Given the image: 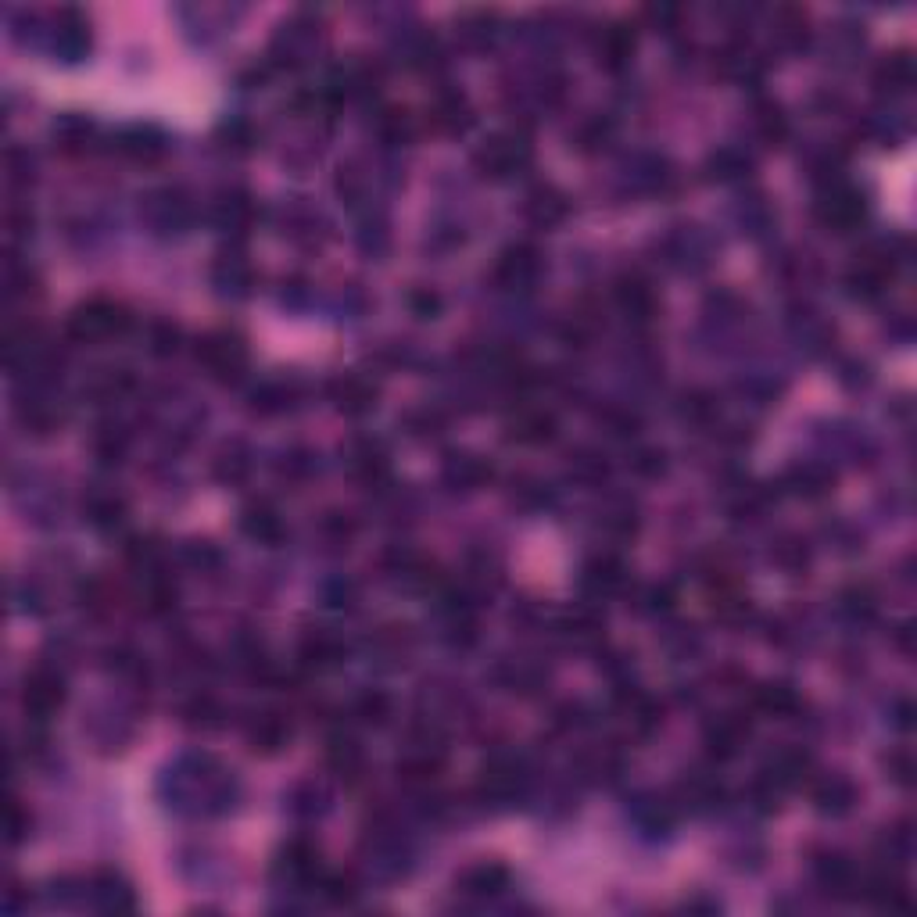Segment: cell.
<instances>
[{
	"mask_svg": "<svg viewBox=\"0 0 917 917\" xmlns=\"http://www.w3.org/2000/svg\"><path fill=\"white\" fill-rule=\"evenodd\" d=\"M538 269H541L538 251L527 248V244H516V248H509L506 255L498 258V276H502L506 283L534 280V276H538Z\"/></svg>",
	"mask_w": 917,
	"mask_h": 917,
	"instance_id": "obj_8",
	"label": "cell"
},
{
	"mask_svg": "<svg viewBox=\"0 0 917 917\" xmlns=\"http://www.w3.org/2000/svg\"><path fill=\"white\" fill-rule=\"evenodd\" d=\"M509 885V871L502 864H477L463 875V892L466 896H477V900H488L495 892H502Z\"/></svg>",
	"mask_w": 917,
	"mask_h": 917,
	"instance_id": "obj_7",
	"label": "cell"
},
{
	"mask_svg": "<svg viewBox=\"0 0 917 917\" xmlns=\"http://www.w3.org/2000/svg\"><path fill=\"white\" fill-rule=\"evenodd\" d=\"M756 703H760L763 710H771V713H778V717H785V713H792L799 706V695L792 692L789 685H767V688H760Z\"/></svg>",
	"mask_w": 917,
	"mask_h": 917,
	"instance_id": "obj_16",
	"label": "cell"
},
{
	"mask_svg": "<svg viewBox=\"0 0 917 917\" xmlns=\"http://www.w3.org/2000/svg\"><path fill=\"white\" fill-rule=\"evenodd\" d=\"M527 215H531L534 223H541V226L559 223V219L566 215V198L559 194V190H552V187L534 190L531 201H527Z\"/></svg>",
	"mask_w": 917,
	"mask_h": 917,
	"instance_id": "obj_12",
	"label": "cell"
},
{
	"mask_svg": "<svg viewBox=\"0 0 917 917\" xmlns=\"http://www.w3.org/2000/svg\"><path fill=\"white\" fill-rule=\"evenodd\" d=\"M527 162H531V144L509 133H498L477 151V165L484 169V176H495V180H506L509 172L523 169Z\"/></svg>",
	"mask_w": 917,
	"mask_h": 917,
	"instance_id": "obj_2",
	"label": "cell"
},
{
	"mask_svg": "<svg viewBox=\"0 0 917 917\" xmlns=\"http://www.w3.org/2000/svg\"><path fill=\"white\" fill-rule=\"evenodd\" d=\"M244 531H248L251 538L273 541L276 534H280V516L266 506H251L248 513H244Z\"/></svg>",
	"mask_w": 917,
	"mask_h": 917,
	"instance_id": "obj_15",
	"label": "cell"
},
{
	"mask_svg": "<svg viewBox=\"0 0 917 917\" xmlns=\"http://www.w3.org/2000/svg\"><path fill=\"white\" fill-rule=\"evenodd\" d=\"M122 151H126L129 158H137V162H158V158L165 155V140L158 137L155 129H129V133H122Z\"/></svg>",
	"mask_w": 917,
	"mask_h": 917,
	"instance_id": "obj_10",
	"label": "cell"
},
{
	"mask_svg": "<svg viewBox=\"0 0 917 917\" xmlns=\"http://www.w3.org/2000/svg\"><path fill=\"white\" fill-rule=\"evenodd\" d=\"M90 47V33H86L83 18L76 11H61L58 26H54V54L65 61H79Z\"/></svg>",
	"mask_w": 917,
	"mask_h": 917,
	"instance_id": "obj_6",
	"label": "cell"
},
{
	"mask_svg": "<svg viewBox=\"0 0 917 917\" xmlns=\"http://www.w3.org/2000/svg\"><path fill=\"white\" fill-rule=\"evenodd\" d=\"M251 742H255V749L262 746L266 753H276L287 742V724L276 713H266V717H258L255 731H251Z\"/></svg>",
	"mask_w": 917,
	"mask_h": 917,
	"instance_id": "obj_14",
	"label": "cell"
},
{
	"mask_svg": "<svg viewBox=\"0 0 917 917\" xmlns=\"http://www.w3.org/2000/svg\"><path fill=\"white\" fill-rule=\"evenodd\" d=\"M151 334H155L151 341H155V352H158V355L172 352V348H176V341H180V330H176L172 323H158L155 330H151Z\"/></svg>",
	"mask_w": 917,
	"mask_h": 917,
	"instance_id": "obj_17",
	"label": "cell"
},
{
	"mask_svg": "<svg viewBox=\"0 0 917 917\" xmlns=\"http://www.w3.org/2000/svg\"><path fill=\"white\" fill-rule=\"evenodd\" d=\"M552 430H556V420H552L549 412H520L513 420V438L523 441V445H541V441H549Z\"/></svg>",
	"mask_w": 917,
	"mask_h": 917,
	"instance_id": "obj_11",
	"label": "cell"
},
{
	"mask_svg": "<svg viewBox=\"0 0 917 917\" xmlns=\"http://www.w3.org/2000/svg\"><path fill=\"white\" fill-rule=\"evenodd\" d=\"M69 337L79 344H101L122 337L129 330V312L108 298H90L69 316Z\"/></svg>",
	"mask_w": 917,
	"mask_h": 917,
	"instance_id": "obj_1",
	"label": "cell"
},
{
	"mask_svg": "<svg viewBox=\"0 0 917 917\" xmlns=\"http://www.w3.org/2000/svg\"><path fill=\"white\" fill-rule=\"evenodd\" d=\"M26 713L33 717H51L61 703H65V681L54 670H33L26 678V692H22Z\"/></svg>",
	"mask_w": 917,
	"mask_h": 917,
	"instance_id": "obj_4",
	"label": "cell"
},
{
	"mask_svg": "<svg viewBox=\"0 0 917 917\" xmlns=\"http://www.w3.org/2000/svg\"><path fill=\"white\" fill-rule=\"evenodd\" d=\"M430 122L441 129V133H459V129L470 122V108H466L463 97H438V104L430 108Z\"/></svg>",
	"mask_w": 917,
	"mask_h": 917,
	"instance_id": "obj_13",
	"label": "cell"
},
{
	"mask_svg": "<svg viewBox=\"0 0 917 917\" xmlns=\"http://www.w3.org/2000/svg\"><path fill=\"white\" fill-rule=\"evenodd\" d=\"M244 359H248V355H244V344L230 334H208L198 348V362H205L208 373L219 380L237 377L240 369H244Z\"/></svg>",
	"mask_w": 917,
	"mask_h": 917,
	"instance_id": "obj_3",
	"label": "cell"
},
{
	"mask_svg": "<svg viewBox=\"0 0 917 917\" xmlns=\"http://www.w3.org/2000/svg\"><path fill=\"white\" fill-rule=\"evenodd\" d=\"M817 215H821L824 226L846 233L849 226L860 223V215H864V201H860L849 187H832L821 201H817Z\"/></svg>",
	"mask_w": 917,
	"mask_h": 917,
	"instance_id": "obj_5",
	"label": "cell"
},
{
	"mask_svg": "<svg viewBox=\"0 0 917 917\" xmlns=\"http://www.w3.org/2000/svg\"><path fill=\"white\" fill-rule=\"evenodd\" d=\"M334 398L337 405H341L344 412H352V416H359V412H369L373 405H377V391L366 384L362 377H344L334 384Z\"/></svg>",
	"mask_w": 917,
	"mask_h": 917,
	"instance_id": "obj_9",
	"label": "cell"
}]
</instances>
